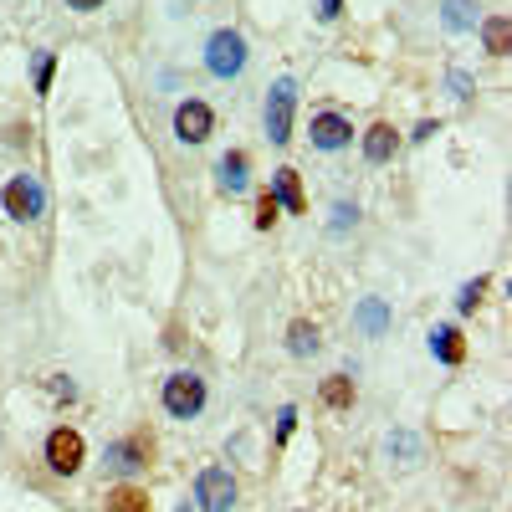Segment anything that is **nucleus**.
I'll return each mask as SVG.
<instances>
[{"mask_svg": "<svg viewBox=\"0 0 512 512\" xmlns=\"http://www.w3.org/2000/svg\"><path fill=\"white\" fill-rule=\"evenodd\" d=\"M251 62V47H246V36L236 26H221V31H210L205 41V72L216 77V82H236Z\"/></svg>", "mask_w": 512, "mask_h": 512, "instance_id": "f257e3e1", "label": "nucleus"}, {"mask_svg": "<svg viewBox=\"0 0 512 512\" xmlns=\"http://www.w3.org/2000/svg\"><path fill=\"white\" fill-rule=\"evenodd\" d=\"M292 113H297V82L292 77H277L267 103H262V128H267L272 144H287L292 139Z\"/></svg>", "mask_w": 512, "mask_h": 512, "instance_id": "f03ea898", "label": "nucleus"}, {"mask_svg": "<svg viewBox=\"0 0 512 512\" xmlns=\"http://www.w3.org/2000/svg\"><path fill=\"white\" fill-rule=\"evenodd\" d=\"M159 400H164V410L175 415V420H195V415L205 410V379H200V374H190V369L169 374Z\"/></svg>", "mask_w": 512, "mask_h": 512, "instance_id": "7ed1b4c3", "label": "nucleus"}, {"mask_svg": "<svg viewBox=\"0 0 512 512\" xmlns=\"http://www.w3.org/2000/svg\"><path fill=\"white\" fill-rule=\"evenodd\" d=\"M0 205H6L11 221H36L47 210V190H41L36 175H11L6 190H0Z\"/></svg>", "mask_w": 512, "mask_h": 512, "instance_id": "20e7f679", "label": "nucleus"}, {"mask_svg": "<svg viewBox=\"0 0 512 512\" xmlns=\"http://www.w3.org/2000/svg\"><path fill=\"white\" fill-rule=\"evenodd\" d=\"M195 502H200V512H231L236 507V477L226 466H205L195 477Z\"/></svg>", "mask_w": 512, "mask_h": 512, "instance_id": "39448f33", "label": "nucleus"}, {"mask_svg": "<svg viewBox=\"0 0 512 512\" xmlns=\"http://www.w3.org/2000/svg\"><path fill=\"white\" fill-rule=\"evenodd\" d=\"M82 456H88V446H82V436L72 431V425H57V431L47 436V466L57 477H77L82 472Z\"/></svg>", "mask_w": 512, "mask_h": 512, "instance_id": "423d86ee", "label": "nucleus"}, {"mask_svg": "<svg viewBox=\"0 0 512 512\" xmlns=\"http://www.w3.org/2000/svg\"><path fill=\"white\" fill-rule=\"evenodd\" d=\"M210 128H216V113H210V103L185 98V103L175 108V139H180V144H205Z\"/></svg>", "mask_w": 512, "mask_h": 512, "instance_id": "0eeeda50", "label": "nucleus"}, {"mask_svg": "<svg viewBox=\"0 0 512 512\" xmlns=\"http://www.w3.org/2000/svg\"><path fill=\"white\" fill-rule=\"evenodd\" d=\"M308 139H313V149H323V154H338V149H349V144H354V123H349L344 113H318Z\"/></svg>", "mask_w": 512, "mask_h": 512, "instance_id": "6e6552de", "label": "nucleus"}, {"mask_svg": "<svg viewBox=\"0 0 512 512\" xmlns=\"http://www.w3.org/2000/svg\"><path fill=\"white\" fill-rule=\"evenodd\" d=\"M216 185H221V195H246V185H251V159H246L241 149L221 154V164H216Z\"/></svg>", "mask_w": 512, "mask_h": 512, "instance_id": "1a4fd4ad", "label": "nucleus"}, {"mask_svg": "<svg viewBox=\"0 0 512 512\" xmlns=\"http://www.w3.org/2000/svg\"><path fill=\"white\" fill-rule=\"evenodd\" d=\"M395 149H400V139H395L390 123H369V128H364V159H369V164H390Z\"/></svg>", "mask_w": 512, "mask_h": 512, "instance_id": "9d476101", "label": "nucleus"}, {"mask_svg": "<svg viewBox=\"0 0 512 512\" xmlns=\"http://www.w3.org/2000/svg\"><path fill=\"white\" fill-rule=\"evenodd\" d=\"M431 354H436L441 364H461V359H466V338H461V328H456V323L431 328Z\"/></svg>", "mask_w": 512, "mask_h": 512, "instance_id": "9b49d317", "label": "nucleus"}, {"mask_svg": "<svg viewBox=\"0 0 512 512\" xmlns=\"http://www.w3.org/2000/svg\"><path fill=\"white\" fill-rule=\"evenodd\" d=\"M318 349H323L318 323H308V318L287 323V354H292V359H308V354H318Z\"/></svg>", "mask_w": 512, "mask_h": 512, "instance_id": "f8f14e48", "label": "nucleus"}, {"mask_svg": "<svg viewBox=\"0 0 512 512\" xmlns=\"http://www.w3.org/2000/svg\"><path fill=\"white\" fill-rule=\"evenodd\" d=\"M149 456H154V441L139 431V436H128V441H118V446H108V461L113 466H149Z\"/></svg>", "mask_w": 512, "mask_h": 512, "instance_id": "ddd939ff", "label": "nucleus"}, {"mask_svg": "<svg viewBox=\"0 0 512 512\" xmlns=\"http://www.w3.org/2000/svg\"><path fill=\"white\" fill-rule=\"evenodd\" d=\"M477 26H482V41H487L492 57H507V52H512V21H507V16H487V21H477Z\"/></svg>", "mask_w": 512, "mask_h": 512, "instance_id": "4468645a", "label": "nucleus"}, {"mask_svg": "<svg viewBox=\"0 0 512 512\" xmlns=\"http://www.w3.org/2000/svg\"><path fill=\"white\" fill-rule=\"evenodd\" d=\"M323 405L328 410H349L354 405V379L349 374H328L323 379Z\"/></svg>", "mask_w": 512, "mask_h": 512, "instance_id": "2eb2a0df", "label": "nucleus"}, {"mask_svg": "<svg viewBox=\"0 0 512 512\" xmlns=\"http://www.w3.org/2000/svg\"><path fill=\"white\" fill-rule=\"evenodd\" d=\"M277 205H287L292 216H303V185H297V169H277Z\"/></svg>", "mask_w": 512, "mask_h": 512, "instance_id": "dca6fc26", "label": "nucleus"}, {"mask_svg": "<svg viewBox=\"0 0 512 512\" xmlns=\"http://www.w3.org/2000/svg\"><path fill=\"white\" fill-rule=\"evenodd\" d=\"M441 21H446V31H477L472 0H441Z\"/></svg>", "mask_w": 512, "mask_h": 512, "instance_id": "f3484780", "label": "nucleus"}, {"mask_svg": "<svg viewBox=\"0 0 512 512\" xmlns=\"http://www.w3.org/2000/svg\"><path fill=\"white\" fill-rule=\"evenodd\" d=\"M108 512H149V492H139V487H113V492H108Z\"/></svg>", "mask_w": 512, "mask_h": 512, "instance_id": "a211bd4d", "label": "nucleus"}, {"mask_svg": "<svg viewBox=\"0 0 512 512\" xmlns=\"http://www.w3.org/2000/svg\"><path fill=\"white\" fill-rule=\"evenodd\" d=\"M359 328H364L369 338H379L384 328H390V308H384V303H379V297H369V303L359 308Z\"/></svg>", "mask_w": 512, "mask_h": 512, "instance_id": "6ab92c4d", "label": "nucleus"}, {"mask_svg": "<svg viewBox=\"0 0 512 512\" xmlns=\"http://www.w3.org/2000/svg\"><path fill=\"white\" fill-rule=\"evenodd\" d=\"M277 216H282L277 195H272V190H262V195H256V231H272V226H277Z\"/></svg>", "mask_w": 512, "mask_h": 512, "instance_id": "aec40b11", "label": "nucleus"}, {"mask_svg": "<svg viewBox=\"0 0 512 512\" xmlns=\"http://www.w3.org/2000/svg\"><path fill=\"white\" fill-rule=\"evenodd\" d=\"M482 292H487V277H477V282H466V287H461V297H456V308H461V313H477V303H482Z\"/></svg>", "mask_w": 512, "mask_h": 512, "instance_id": "412c9836", "label": "nucleus"}, {"mask_svg": "<svg viewBox=\"0 0 512 512\" xmlns=\"http://www.w3.org/2000/svg\"><path fill=\"white\" fill-rule=\"evenodd\" d=\"M52 67H57L52 52H41V57H36V93H47V88H52Z\"/></svg>", "mask_w": 512, "mask_h": 512, "instance_id": "4be33fe9", "label": "nucleus"}, {"mask_svg": "<svg viewBox=\"0 0 512 512\" xmlns=\"http://www.w3.org/2000/svg\"><path fill=\"white\" fill-rule=\"evenodd\" d=\"M292 425H297V410H292V405H287V410H282V415H277V446H282V441H287V436H292Z\"/></svg>", "mask_w": 512, "mask_h": 512, "instance_id": "5701e85b", "label": "nucleus"}, {"mask_svg": "<svg viewBox=\"0 0 512 512\" xmlns=\"http://www.w3.org/2000/svg\"><path fill=\"white\" fill-rule=\"evenodd\" d=\"M52 395H62V400H72V395H77V384H72V379H62V374H57V379H52Z\"/></svg>", "mask_w": 512, "mask_h": 512, "instance_id": "b1692460", "label": "nucleus"}, {"mask_svg": "<svg viewBox=\"0 0 512 512\" xmlns=\"http://www.w3.org/2000/svg\"><path fill=\"white\" fill-rule=\"evenodd\" d=\"M338 11H344V0H318V16H323V21H333Z\"/></svg>", "mask_w": 512, "mask_h": 512, "instance_id": "393cba45", "label": "nucleus"}, {"mask_svg": "<svg viewBox=\"0 0 512 512\" xmlns=\"http://www.w3.org/2000/svg\"><path fill=\"white\" fill-rule=\"evenodd\" d=\"M67 11H82V16H88V11H103V0H67Z\"/></svg>", "mask_w": 512, "mask_h": 512, "instance_id": "a878e982", "label": "nucleus"}, {"mask_svg": "<svg viewBox=\"0 0 512 512\" xmlns=\"http://www.w3.org/2000/svg\"><path fill=\"white\" fill-rule=\"evenodd\" d=\"M180 512H190V507H180Z\"/></svg>", "mask_w": 512, "mask_h": 512, "instance_id": "bb28decb", "label": "nucleus"}]
</instances>
